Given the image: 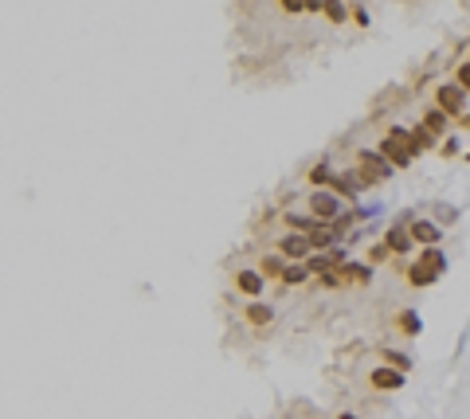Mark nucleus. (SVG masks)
Wrapping results in <instances>:
<instances>
[{"label":"nucleus","mask_w":470,"mask_h":419,"mask_svg":"<svg viewBox=\"0 0 470 419\" xmlns=\"http://www.w3.org/2000/svg\"><path fill=\"white\" fill-rule=\"evenodd\" d=\"M443 270H446L443 251H439V247H423V255L407 267V282H412V286H431Z\"/></svg>","instance_id":"obj_1"},{"label":"nucleus","mask_w":470,"mask_h":419,"mask_svg":"<svg viewBox=\"0 0 470 419\" xmlns=\"http://www.w3.org/2000/svg\"><path fill=\"white\" fill-rule=\"evenodd\" d=\"M310 216H313V220H321L325 228H333V223L345 216L341 212V196H337V192H329V189H318L310 196Z\"/></svg>","instance_id":"obj_2"},{"label":"nucleus","mask_w":470,"mask_h":419,"mask_svg":"<svg viewBox=\"0 0 470 419\" xmlns=\"http://www.w3.org/2000/svg\"><path fill=\"white\" fill-rule=\"evenodd\" d=\"M357 173L365 176L368 184H376V181H388V176L396 173V169H392L388 161L380 157V153H372V149H360V153H357Z\"/></svg>","instance_id":"obj_3"},{"label":"nucleus","mask_w":470,"mask_h":419,"mask_svg":"<svg viewBox=\"0 0 470 419\" xmlns=\"http://www.w3.org/2000/svg\"><path fill=\"white\" fill-rule=\"evenodd\" d=\"M310 251H313V243H310V235H302V231H290V235L278 239V255L282 259L302 262V259H310Z\"/></svg>","instance_id":"obj_4"},{"label":"nucleus","mask_w":470,"mask_h":419,"mask_svg":"<svg viewBox=\"0 0 470 419\" xmlns=\"http://www.w3.org/2000/svg\"><path fill=\"white\" fill-rule=\"evenodd\" d=\"M439 110L446 114V118H459L462 110H466V90L459 87V83H451V87H439Z\"/></svg>","instance_id":"obj_5"},{"label":"nucleus","mask_w":470,"mask_h":419,"mask_svg":"<svg viewBox=\"0 0 470 419\" xmlns=\"http://www.w3.org/2000/svg\"><path fill=\"white\" fill-rule=\"evenodd\" d=\"M368 384H372L376 392H396V388L404 384V372H396V368H388V364H384V368H372V372H368Z\"/></svg>","instance_id":"obj_6"},{"label":"nucleus","mask_w":470,"mask_h":419,"mask_svg":"<svg viewBox=\"0 0 470 419\" xmlns=\"http://www.w3.org/2000/svg\"><path fill=\"white\" fill-rule=\"evenodd\" d=\"M407 231H412L415 243H427V247H435L439 235H443V231H439V223H431V220H412V223H407Z\"/></svg>","instance_id":"obj_7"},{"label":"nucleus","mask_w":470,"mask_h":419,"mask_svg":"<svg viewBox=\"0 0 470 419\" xmlns=\"http://www.w3.org/2000/svg\"><path fill=\"white\" fill-rule=\"evenodd\" d=\"M412 243H415V239H412V231H407V223H404V228H392L388 235H384V247H388L392 255H404V251H412Z\"/></svg>","instance_id":"obj_8"},{"label":"nucleus","mask_w":470,"mask_h":419,"mask_svg":"<svg viewBox=\"0 0 470 419\" xmlns=\"http://www.w3.org/2000/svg\"><path fill=\"white\" fill-rule=\"evenodd\" d=\"M235 286H239L247 298H258V294H263V286H266V278L258 275V270H239V275H235Z\"/></svg>","instance_id":"obj_9"},{"label":"nucleus","mask_w":470,"mask_h":419,"mask_svg":"<svg viewBox=\"0 0 470 419\" xmlns=\"http://www.w3.org/2000/svg\"><path fill=\"white\" fill-rule=\"evenodd\" d=\"M407 145H412V157H419V153L435 149V134H427L423 126H415L412 129V142H407Z\"/></svg>","instance_id":"obj_10"},{"label":"nucleus","mask_w":470,"mask_h":419,"mask_svg":"<svg viewBox=\"0 0 470 419\" xmlns=\"http://www.w3.org/2000/svg\"><path fill=\"white\" fill-rule=\"evenodd\" d=\"M396 325L407 333V337H419V333H423V322H419V314H415V309H400Z\"/></svg>","instance_id":"obj_11"},{"label":"nucleus","mask_w":470,"mask_h":419,"mask_svg":"<svg viewBox=\"0 0 470 419\" xmlns=\"http://www.w3.org/2000/svg\"><path fill=\"white\" fill-rule=\"evenodd\" d=\"M286 270H290V262L282 259V255H266V259H263V270H258V275H263V278H282Z\"/></svg>","instance_id":"obj_12"},{"label":"nucleus","mask_w":470,"mask_h":419,"mask_svg":"<svg viewBox=\"0 0 470 419\" xmlns=\"http://www.w3.org/2000/svg\"><path fill=\"white\" fill-rule=\"evenodd\" d=\"M243 314H247V322H251V325H271L274 309H271V306H263V302H251V306L243 309Z\"/></svg>","instance_id":"obj_13"},{"label":"nucleus","mask_w":470,"mask_h":419,"mask_svg":"<svg viewBox=\"0 0 470 419\" xmlns=\"http://www.w3.org/2000/svg\"><path fill=\"white\" fill-rule=\"evenodd\" d=\"M446 122H451V118H446V114L435 106V110H427V114H423V122H419V126L427 129V134H443V129H446Z\"/></svg>","instance_id":"obj_14"},{"label":"nucleus","mask_w":470,"mask_h":419,"mask_svg":"<svg viewBox=\"0 0 470 419\" xmlns=\"http://www.w3.org/2000/svg\"><path fill=\"white\" fill-rule=\"evenodd\" d=\"M341 275H345V278H352V282H360V286L372 282V267H365V262H345Z\"/></svg>","instance_id":"obj_15"},{"label":"nucleus","mask_w":470,"mask_h":419,"mask_svg":"<svg viewBox=\"0 0 470 419\" xmlns=\"http://www.w3.org/2000/svg\"><path fill=\"white\" fill-rule=\"evenodd\" d=\"M310 181L318 184V189H329V184L337 181V176L329 173V165H325V161H321V165H313V169H310Z\"/></svg>","instance_id":"obj_16"},{"label":"nucleus","mask_w":470,"mask_h":419,"mask_svg":"<svg viewBox=\"0 0 470 419\" xmlns=\"http://www.w3.org/2000/svg\"><path fill=\"white\" fill-rule=\"evenodd\" d=\"M384 361H388V368H396V372L412 368V356H407V353H396V349H384Z\"/></svg>","instance_id":"obj_17"},{"label":"nucleus","mask_w":470,"mask_h":419,"mask_svg":"<svg viewBox=\"0 0 470 419\" xmlns=\"http://www.w3.org/2000/svg\"><path fill=\"white\" fill-rule=\"evenodd\" d=\"M306 278H310V267H306V262H290V270L282 275V282L294 286V282H306Z\"/></svg>","instance_id":"obj_18"},{"label":"nucleus","mask_w":470,"mask_h":419,"mask_svg":"<svg viewBox=\"0 0 470 419\" xmlns=\"http://www.w3.org/2000/svg\"><path fill=\"white\" fill-rule=\"evenodd\" d=\"M321 12H325L329 20H337V24H341L345 16H352V9H349V4H325V9H321Z\"/></svg>","instance_id":"obj_19"},{"label":"nucleus","mask_w":470,"mask_h":419,"mask_svg":"<svg viewBox=\"0 0 470 419\" xmlns=\"http://www.w3.org/2000/svg\"><path fill=\"white\" fill-rule=\"evenodd\" d=\"M435 216H439V223L446 228V223H454V216H459V212H454L451 204H435Z\"/></svg>","instance_id":"obj_20"},{"label":"nucleus","mask_w":470,"mask_h":419,"mask_svg":"<svg viewBox=\"0 0 470 419\" xmlns=\"http://www.w3.org/2000/svg\"><path fill=\"white\" fill-rule=\"evenodd\" d=\"M454 83H459L462 90H470V59H466V63L459 67V71H454Z\"/></svg>","instance_id":"obj_21"},{"label":"nucleus","mask_w":470,"mask_h":419,"mask_svg":"<svg viewBox=\"0 0 470 419\" xmlns=\"http://www.w3.org/2000/svg\"><path fill=\"white\" fill-rule=\"evenodd\" d=\"M439 153H443V157H454V153H459V137H446V142H443V149H439Z\"/></svg>","instance_id":"obj_22"},{"label":"nucleus","mask_w":470,"mask_h":419,"mask_svg":"<svg viewBox=\"0 0 470 419\" xmlns=\"http://www.w3.org/2000/svg\"><path fill=\"white\" fill-rule=\"evenodd\" d=\"M352 20H357V24L365 28V24H368V9H360V4H352Z\"/></svg>","instance_id":"obj_23"},{"label":"nucleus","mask_w":470,"mask_h":419,"mask_svg":"<svg viewBox=\"0 0 470 419\" xmlns=\"http://www.w3.org/2000/svg\"><path fill=\"white\" fill-rule=\"evenodd\" d=\"M459 126H462V129H470V114H466V118H459Z\"/></svg>","instance_id":"obj_24"},{"label":"nucleus","mask_w":470,"mask_h":419,"mask_svg":"<svg viewBox=\"0 0 470 419\" xmlns=\"http://www.w3.org/2000/svg\"><path fill=\"white\" fill-rule=\"evenodd\" d=\"M337 419H357V415H337Z\"/></svg>","instance_id":"obj_25"},{"label":"nucleus","mask_w":470,"mask_h":419,"mask_svg":"<svg viewBox=\"0 0 470 419\" xmlns=\"http://www.w3.org/2000/svg\"><path fill=\"white\" fill-rule=\"evenodd\" d=\"M466 161H470V153H466Z\"/></svg>","instance_id":"obj_26"}]
</instances>
